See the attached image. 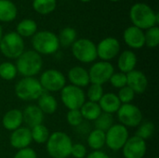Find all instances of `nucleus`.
<instances>
[{"instance_id": "obj_1", "label": "nucleus", "mask_w": 159, "mask_h": 158, "mask_svg": "<svg viewBox=\"0 0 159 158\" xmlns=\"http://www.w3.org/2000/svg\"><path fill=\"white\" fill-rule=\"evenodd\" d=\"M129 19L133 26L140 29L148 30L159 23V16L147 4L139 2L131 6L129 9Z\"/></svg>"}, {"instance_id": "obj_2", "label": "nucleus", "mask_w": 159, "mask_h": 158, "mask_svg": "<svg viewBox=\"0 0 159 158\" xmlns=\"http://www.w3.org/2000/svg\"><path fill=\"white\" fill-rule=\"evenodd\" d=\"M47 143L48 154L52 158H67L71 156L72 140L64 132L56 131L49 135Z\"/></svg>"}, {"instance_id": "obj_3", "label": "nucleus", "mask_w": 159, "mask_h": 158, "mask_svg": "<svg viewBox=\"0 0 159 158\" xmlns=\"http://www.w3.org/2000/svg\"><path fill=\"white\" fill-rule=\"evenodd\" d=\"M17 72L23 77H34L42 69L43 61L41 55L34 50L23 51V53L17 59L16 61Z\"/></svg>"}, {"instance_id": "obj_4", "label": "nucleus", "mask_w": 159, "mask_h": 158, "mask_svg": "<svg viewBox=\"0 0 159 158\" xmlns=\"http://www.w3.org/2000/svg\"><path fill=\"white\" fill-rule=\"evenodd\" d=\"M32 45L39 55H52L60 47L58 35L50 31L36 32L32 36Z\"/></svg>"}, {"instance_id": "obj_5", "label": "nucleus", "mask_w": 159, "mask_h": 158, "mask_svg": "<svg viewBox=\"0 0 159 158\" xmlns=\"http://www.w3.org/2000/svg\"><path fill=\"white\" fill-rule=\"evenodd\" d=\"M44 92L39 80L34 77H23L15 86V94L21 101H34Z\"/></svg>"}, {"instance_id": "obj_6", "label": "nucleus", "mask_w": 159, "mask_h": 158, "mask_svg": "<svg viewBox=\"0 0 159 158\" xmlns=\"http://www.w3.org/2000/svg\"><path fill=\"white\" fill-rule=\"evenodd\" d=\"M0 51L7 59H18L24 51V41L16 32L3 35L0 41Z\"/></svg>"}, {"instance_id": "obj_7", "label": "nucleus", "mask_w": 159, "mask_h": 158, "mask_svg": "<svg viewBox=\"0 0 159 158\" xmlns=\"http://www.w3.org/2000/svg\"><path fill=\"white\" fill-rule=\"evenodd\" d=\"M72 53L77 61L83 63H90L98 58L96 45L88 38L76 39L72 45Z\"/></svg>"}, {"instance_id": "obj_8", "label": "nucleus", "mask_w": 159, "mask_h": 158, "mask_svg": "<svg viewBox=\"0 0 159 158\" xmlns=\"http://www.w3.org/2000/svg\"><path fill=\"white\" fill-rule=\"evenodd\" d=\"M61 99L63 105L69 110H79L86 102L83 89L73 85L65 86L61 90Z\"/></svg>"}, {"instance_id": "obj_9", "label": "nucleus", "mask_w": 159, "mask_h": 158, "mask_svg": "<svg viewBox=\"0 0 159 158\" xmlns=\"http://www.w3.org/2000/svg\"><path fill=\"white\" fill-rule=\"evenodd\" d=\"M129 138L128 129L121 124L113 125L105 132V144L113 151H118L123 148Z\"/></svg>"}, {"instance_id": "obj_10", "label": "nucleus", "mask_w": 159, "mask_h": 158, "mask_svg": "<svg viewBox=\"0 0 159 158\" xmlns=\"http://www.w3.org/2000/svg\"><path fill=\"white\" fill-rule=\"evenodd\" d=\"M117 118L126 128H136L143 121L142 111L134 104H121L117 111Z\"/></svg>"}, {"instance_id": "obj_11", "label": "nucleus", "mask_w": 159, "mask_h": 158, "mask_svg": "<svg viewBox=\"0 0 159 158\" xmlns=\"http://www.w3.org/2000/svg\"><path fill=\"white\" fill-rule=\"evenodd\" d=\"M39 82L44 91L57 92L65 87L66 79L60 71L48 69L41 74Z\"/></svg>"}, {"instance_id": "obj_12", "label": "nucleus", "mask_w": 159, "mask_h": 158, "mask_svg": "<svg viewBox=\"0 0 159 158\" xmlns=\"http://www.w3.org/2000/svg\"><path fill=\"white\" fill-rule=\"evenodd\" d=\"M114 73L115 69L111 62L103 61L95 62L89 71V81L91 84L102 86L110 80Z\"/></svg>"}, {"instance_id": "obj_13", "label": "nucleus", "mask_w": 159, "mask_h": 158, "mask_svg": "<svg viewBox=\"0 0 159 158\" xmlns=\"http://www.w3.org/2000/svg\"><path fill=\"white\" fill-rule=\"evenodd\" d=\"M97 57L103 61H108L116 57L120 51V43L115 37L103 38L96 45Z\"/></svg>"}, {"instance_id": "obj_14", "label": "nucleus", "mask_w": 159, "mask_h": 158, "mask_svg": "<svg viewBox=\"0 0 159 158\" xmlns=\"http://www.w3.org/2000/svg\"><path fill=\"white\" fill-rule=\"evenodd\" d=\"M122 149L125 158H143L147 147L145 141L137 136H132L128 139Z\"/></svg>"}, {"instance_id": "obj_15", "label": "nucleus", "mask_w": 159, "mask_h": 158, "mask_svg": "<svg viewBox=\"0 0 159 158\" xmlns=\"http://www.w3.org/2000/svg\"><path fill=\"white\" fill-rule=\"evenodd\" d=\"M123 39L126 45L131 48L140 49L145 45L144 32L142 29L133 25L125 29L123 34Z\"/></svg>"}, {"instance_id": "obj_16", "label": "nucleus", "mask_w": 159, "mask_h": 158, "mask_svg": "<svg viewBox=\"0 0 159 158\" xmlns=\"http://www.w3.org/2000/svg\"><path fill=\"white\" fill-rule=\"evenodd\" d=\"M127 74V86L130 88L134 93L142 94L143 93L148 86V80L146 75L138 70H133Z\"/></svg>"}, {"instance_id": "obj_17", "label": "nucleus", "mask_w": 159, "mask_h": 158, "mask_svg": "<svg viewBox=\"0 0 159 158\" xmlns=\"http://www.w3.org/2000/svg\"><path fill=\"white\" fill-rule=\"evenodd\" d=\"M32 141L31 129L29 128H19L12 131L9 137L10 145L18 150L27 148Z\"/></svg>"}, {"instance_id": "obj_18", "label": "nucleus", "mask_w": 159, "mask_h": 158, "mask_svg": "<svg viewBox=\"0 0 159 158\" xmlns=\"http://www.w3.org/2000/svg\"><path fill=\"white\" fill-rule=\"evenodd\" d=\"M22 120L28 128H34L42 124L44 114L37 105H28L22 112Z\"/></svg>"}, {"instance_id": "obj_19", "label": "nucleus", "mask_w": 159, "mask_h": 158, "mask_svg": "<svg viewBox=\"0 0 159 158\" xmlns=\"http://www.w3.org/2000/svg\"><path fill=\"white\" fill-rule=\"evenodd\" d=\"M68 79L71 82V85L78 88L87 87L90 83L89 72L81 66L71 68L68 72Z\"/></svg>"}, {"instance_id": "obj_20", "label": "nucleus", "mask_w": 159, "mask_h": 158, "mask_svg": "<svg viewBox=\"0 0 159 158\" xmlns=\"http://www.w3.org/2000/svg\"><path fill=\"white\" fill-rule=\"evenodd\" d=\"M22 122V112L18 109L7 111L2 119L3 127L9 131H14L15 129L20 128Z\"/></svg>"}, {"instance_id": "obj_21", "label": "nucleus", "mask_w": 159, "mask_h": 158, "mask_svg": "<svg viewBox=\"0 0 159 158\" xmlns=\"http://www.w3.org/2000/svg\"><path fill=\"white\" fill-rule=\"evenodd\" d=\"M137 64V56L131 50H124L118 58L117 66L121 73L128 74L135 70Z\"/></svg>"}, {"instance_id": "obj_22", "label": "nucleus", "mask_w": 159, "mask_h": 158, "mask_svg": "<svg viewBox=\"0 0 159 158\" xmlns=\"http://www.w3.org/2000/svg\"><path fill=\"white\" fill-rule=\"evenodd\" d=\"M99 105L102 112L113 115L114 113H117L118 109L121 106V102L117 95H116L115 93H106L102 95V99L99 102Z\"/></svg>"}, {"instance_id": "obj_23", "label": "nucleus", "mask_w": 159, "mask_h": 158, "mask_svg": "<svg viewBox=\"0 0 159 158\" xmlns=\"http://www.w3.org/2000/svg\"><path fill=\"white\" fill-rule=\"evenodd\" d=\"M18 15L17 6L10 0H0V21H13Z\"/></svg>"}, {"instance_id": "obj_24", "label": "nucleus", "mask_w": 159, "mask_h": 158, "mask_svg": "<svg viewBox=\"0 0 159 158\" xmlns=\"http://www.w3.org/2000/svg\"><path fill=\"white\" fill-rule=\"evenodd\" d=\"M39 109L43 114L52 115L56 112L58 108V102L56 99L48 92H43L42 95L38 98V105Z\"/></svg>"}, {"instance_id": "obj_25", "label": "nucleus", "mask_w": 159, "mask_h": 158, "mask_svg": "<svg viewBox=\"0 0 159 158\" xmlns=\"http://www.w3.org/2000/svg\"><path fill=\"white\" fill-rule=\"evenodd\" d=\"M37 32V23L32 19L21 20L16 27V33L23 37H31Z\"/></svg>"}, {"instance_id": "obj_26", "label": "nucleus", "mask_w": 159, "mask_h": 158, "mask_svg": "<svg viewBox=\"0 0 159 158\" xmlns=\"http://www.w3.org/2000/svg\"><path fill=\"white\" fill-rule=\"evenodd\" d=\"M79 110L83 118L89 121H95L98 118V116L102 114V110L99 103L92 102L89 101L85 102Z\"/></svg>"}, {"instance_id": "obj_27", "label": "nucleus", "mask_w": 159, "mask_h": 158, "mask_svg": "<svg viewBox=\"0 0 159 158\" xmlns=\"http://www.w3.org/2000/svg\"><path fill=\"white\" fill-rule=\"evenodd\" d=\"M32 7L36 13L48 15L56 9L57 0H33Z\"/></svg>"}, {"instance_id": "obj_28", "label": "nucleus", "mask_w": 159, "mask_h": 158, "mask_svg": "<svg viewBox=\"0 0 159 158\" xmlns=\"http://www.w3.org/2000/svg\"><path fill=\"white\" fill-rule=\"evenodd\" d=\"M88 144L94 151H100L105 145V132L94 129L88 136Z\"/></svg>"}, {"instance_id": "obj_29", "label": "nucleus", "mask_w": 159, "mask_h": 158, "mask_svg": "<svg viewBox=\"0 0 159 158\" xmlns=\"http://www.w3.org/2000/svg\"><path fill=\"white\" fill-rule=\"evenodd\" d=\"M76 36H77V34L74 28L72 27L63 28L58 35L60 46H62L63 47H72V45L76 40Z\"/></svg>"}, {"instance_id": "obj_30", "label": "nucleus", "mask_w": 159, "mask_h": 158, "mask_svg": "<svg viewBox=\"0 0 159 158\" xmlns=\"http://www.w3.org/2000/svg\"><path fill=\"white\" fill-rule=\"evenodd\" d=\"M31 135L33 141H34L36 143L43 144L48 142L50 134L48 128L45 125L40 124L31 129Z\"/></svg>"}, {"instance_id": "obj_31", "label": "nucleus", "mask_w": 159, "mask_h": 158, "mask_svg": "<svg viewBox=\"0 0 159 158\" xmlns=\"http://www.w3.org/2000/svg\"><path fill=\"white\" fill-rule=\"evenodd\" d=\"M94 122H95L96 129L106 132L114 125V117L113 115L111 114L102 112V114L98 116V118Z\"/></svg>"}, {"instance_id": "obj_32", "label": "nucleus", "mask_w": 159, "mask_h": 158, "mask_svg": "<svg viewBox=\"0 0 159 158\" xmlns=\"http://www.w3.org/2000/svg\"><path fill=\"white\" fill-rule=\"evenodd\" d=\"M155 125L150 122V121H144L143 123H141L139 126H138V129L136 131V135L137 137L141 138L142 140L145 141V140H148L150 139L154 133H155Z\"/></svg>"}, {"instance_id": "obj_33", "label": "nucleus", "mask_w": 159, "mask_h": 158, "mask_svg": "<svg viewBox=\"0 0 159 158\" xmlns=\"http://www.w3.org/2000/svg\"><path fill=\"white\" fill-rule=\"evenodd\" d=\"M16 66L9 61H5L0 63V77L4 80L9 81L16 77L17 75Z\"/></svg>"}, {"instance_id": "obj_34", "label": "nucleus", "mask_w": 159, "mask_h": 158, "mask_svg": "<svg viewBox=\"0 0 159 158\" xmlns=\"http://www.w3.org/2000/svg\"><path fill=\"white\" fill-rule=\"evenodd\" d=\"M145 45L148 47H157L159 44V28L158 26H154L149 28L144 33Z\"/></svg>"}, {"instance_id": "obj_35", "label": "nucleus", "mask_w": 159, "mask_h": 158, "mask_svg": "<svg viewBox=\"0 0 159 158\" xmlns=\"http://www.w3.org/2000/svg\"><path fill=\"white\" fill-rule=\"evenodd\" d=\"M102 95H103L102 86L96 85V84H91L87 93L88 99L89 100V102H99Z\"/></svg>"}, {"instance_id": "obj_36", "label": "nucleus", "mask_w": 159, "mask_h": 158, "mask_svg": "<svg viewBox=\"0 0 159 158\" xmlns=\"http://www.w3.org/2000/svg\"><path fill=\"white\" fill-rule=\"evenodd\" d=\"M66 120L68 124L72 127H79L83 123V116L80 110H69L66 115Z\"/></svg>"}, {"instance_id": "obj_37", "label": "nucleus", "mask_w": 159, "mask_h": 158, "mask_svg": "<svg viewBox=\"0 0 159 158\" xmlns=\"http://www.w3.org/2000/svg\"><path fill=\"white\" fill-rule=\"evenodd\" d=\"M117 97H118L121 104H127V103H130L134 100L135 93L130 88L126 86L119 89Z\"/></svg>"}, {"instance_id": "obj_38", "label": "nucleus", "mask_w": 159, "mask_h": 158, "mask_svg": "<svg viewBox=\"0 0 159 158\" xmlns=\"http://www.w3.org/2000/svg\"><path fill=\"white\" fill-rule=\"evenodd\" d=\"M109 81L114 88L120 89L127 86V74L121 72L114 73Z\"/></svg>"}, {"instance_id": "obj_39", "label": "nucleus", "mask_w": 159, "mask_h": 158, "mask_svg": "<svg viewBox=\"0 0 159 158\" xmlns=\"http://www.w3.org/2000/svg\"><path fill=\"white\" fill-rule=\"evenodd\" d=\"M87 155V149L82 143H75L72 145L71 156L75 158H85Z\"/></svg>"}, {"instance_id": "obj_40", "label": "nucleus", "mask_w": 159, "mask_h": 158, "mask_svg": "<svg viewBox=\"0 0 159 158\" xmlns=\"http://www.w3.org/2000/svg\"><path fill=\"white\" fill-rule=\"evenodd\" d=\"M14 158H37L36 153L31 149V148H24V149H20L19 150Z\"/></svg>"}, {"instance_id": "obj_41", "label": "nucleus", "mask_w": 159, "mask_h": 158, "mask_svg": "<svg viewBox=\"0 0 159 158\" xmlns=\"http://www.w3.org/2000/svg\"><path fill=\"white\" fill-rule=\"evenodd\" d=\"M86 158H110L104 152L102 151H93Z\"/></svg>"}, {"instance_id": "obj_42", "label": "nucleus", "mask_w": 159, "mask_h": 158, "mask_svg": "<svg viewBox=\"0 0 159 158\" xmlns=\"http://www.w3.org/2000/svg\"><path fill=\"white\" fill-rule=\"evenodd\" d=\"M3 29H2V27H1V25H0V41H1V39H2V37H3Z\"/></svg>"}, {"instance_id": "obj_43", "label": "nucleus", "mask_w": 159, "mask_h": 158, "mask_svg": "<svg viewBox=\"0 0 159 158\" xmlns=\"http://www.w3.org/2000/svg\"><path fill=\"white\" fill-rule=\"evenodd\" d=\"M81 2H83V3H88V2H89V1H91V0H80Z\"/></svg>"}, {"instance_id": "obj_44", "label": "nucleus", "mask_w": 159, "mask_h": 158, "mask_svg": "<svg viewBox=\"0 0 159 158\" xmlns=\"http://www.w3.org/2000/svg\"><path fill=\"white\" fill-rule=\"evenodd\" d=\"M109 1H111V2H118L120 0H109Z\"/></svg>"}, {"instance_id": "obj_45", "label": "nucleus", "mask_w": 159, "mask_h": 158, "mask_svg": "<svg viewBox=\"0 0 159 158\" xmlns=\"http://www.w3.org/2000/svg\"><path fill=\"white\" fill-rule=\"evenodd\" d=\"M154 158H158V157H154Z\"/></svg>"}]
</instances>
